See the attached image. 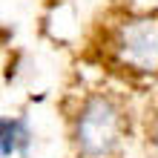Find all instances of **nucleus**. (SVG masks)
Returning <instances> with one entry per match:
<instances>
[{
	"label": "nucleus",
	"mask_w": 158,
	"mask_h": 158,
	"mask_svg": "<svg viewBox=\"0 0 158 158\" xmlns=\"http://www.w3.org/2000/svg\"><path fill=\"white\" fill-rule=\"evenodd\" d=\"M78 158H112L127 132V115L109 92H92L78 104L69 121Z\"/></svg>",
	"instance_id": "2"
},
{
	"label": "nucleus",
	"mask_w": 158,
	"mask_h": 158,
	"mask_svg": "<svg viewBox=\"0 0 158 158\" xmlns=\"http://www.w3.org/2000/svg\"><path fill=\"white\" fill-rule=\"evenodd\" d=\"M147 141H150V150L158 158V104L152 106V112L147 115Z\"/></svg>",
	"instance_id": "4"
},
{
	"label": "nucleus",
	"mask_w": 158,
	"mask_h": 158,
	"mask_svg": "<svg viewBox=\"0 0 158 158\" xmlns=\"http://www.w3.org/2000/svg\"><path fill=\"white\" fill-rule=\"evenodd\" d=\"M104 58L135 78L158 75V12H127L104 26Z\"/></svg>",
	"instance_id": "1"
},
{
	"label": "nucleus",
	"mask_w": 158,
	"mask_h": 158,
	"mask_svg": "<svg viewBox=\"0 0 158 158\" xmlns=\"http://www.w3.org/2000/svg\"><path fill=\"white\" fill-rule=\"evenodd\" d=\"M29 147H32V127L23 115L17 118H3L0 121V155L3 158H12V155H20V158H29Z\"/></svg>",
	"instance_id": "3"
}]
</instances>
